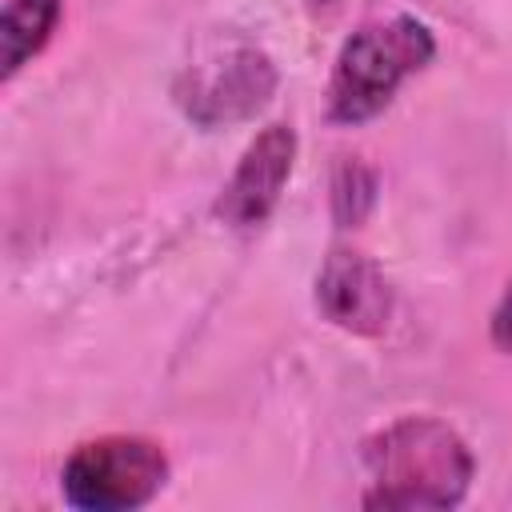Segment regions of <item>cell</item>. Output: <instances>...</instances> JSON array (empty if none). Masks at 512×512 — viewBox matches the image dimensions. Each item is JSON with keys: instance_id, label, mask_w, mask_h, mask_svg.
Wrapping results in <instances>:
<instances>
[{"instance_id": "cell-1", "label": "cell", "mask_w": 512, "mask_h": 512, "mask_svg": "<svg viewBox=\"0 0 512 512\" xmlns=\"http://www.w3.org/2000/svg\"><path fill=\"white\" fill-rule=\"evenodd\" d=\"M364 508H456L472 484V452L444 420L404 416L364 444Z\"/></svg>"}, {"instance_id": "cell-6", "label": "cell", "mask_w": 512, "mask_h": 512, "mask_svg": "<svg viewBox=\"0 0 512 512\" xmlns=\"http://www.w3.org/2000/svg\"><path fill=\"white\" fill-rule=\"evenodd\" d=\"M316 308L344 332L380 336L392 316V288L368 256L332 248L316 276Z\"/></svg>"}, {"instance_id": "cell-4", "label": "cell", "mask_w": 512, "mask_h": 512, "mask_svg": "<svg viewBox=\"0 0 512 512\" xmlns=\"http://www.w3.org/2000/svg\"><path fill=\"white\" fill-rule=\"evenodd\" d=\"M276 92L272 60L244 40H224L184 68L176 84V104L200 128H220L256 116Z\"/></svg>"}, {"instance_id": "cell-9", "label": "cell", "mask_w": 512, "mask_h": 512, "mask_svg": "<svg viewBox=\"0 0 512 512\" xmlns=\"http://www.w3.org/2000/svg\"><path fill=\"white\" fill-rule=\"evenodd\" d=\"M492 336H496L500 348H512V288L504 292V300H500V308L492 316Z\"/></svg>"}, {"instance_id": "cell-3", "label": "cell", "mask_w": 512, "mask_h": 512, "mask_svg": "<svg viewBox=\"0 0 512 512\" xmlns=\"http://www.w3.org/2000/svg\"><path fill=\"white\" fill-rule=\"evenodd\" d=\"M164 480L168 456L144 436H100L80 444L60 472L64 500L84 512L144 508L164 488Z\"/></svg>"}, {"instance_id": "cell-2", "label": "cell", "mask_w": 512, "mask_h": 512, "mask_svg": "<svg viewBox=\"0 0 512 512\" xmlns=\"http://www.w3.org/2000/svg\"><path fill=\"white\" fill-rule=\"evenodd\" d=\"M432 56L436 40L416 16H392L356 28L332 64L328 116L336 124H364L380 116L392 104L396 88Z\"/></svg>"}, {"instance_id": "cell-7", "label": "cell", "mask_w": 512, "mask_h": 512, "mask_svg": "<svg viewBox=\"0 0 512 512\" xmlns=\"http://www.w3.org/2000/svg\"><path fill=\"white\" fill-rule=\"evenodd\" d=\"M60 20V0H8L0 16L4 44V80H12L52 36Z\"/></svg>"}, {"instance_id": "cell-5", "label": "cell", "mask_w": 512, "mask_h": 512, "mask_svg": "<svg viewBox=\"0 0 512 512\" xmlns=\"http://www.w3.org/2000/svg\"><path fill=\"white\" fill-rule=\"evenodd\" d=\"M296 160V132L288 124H268L240 156L236 172L228 176L216 212L232 228H256L276 208Z\"/></svg>"}, {"instance_id": "cell-8", "label": "cell", "mask_w": 512, "mask_h": 512, "mask_svg": "<svg viewBox=\"0 0 512 512\" xmlns=\"http://www.w3.org/2000/svg\"><path fill=\"white\" fill-rule=\"evenodd\" d=\"M372 204H376V176L364 164H356V160L340 164V172L332 180V212H336V220L344 228L360 224Z\"/></svg>"}]
</instances>
